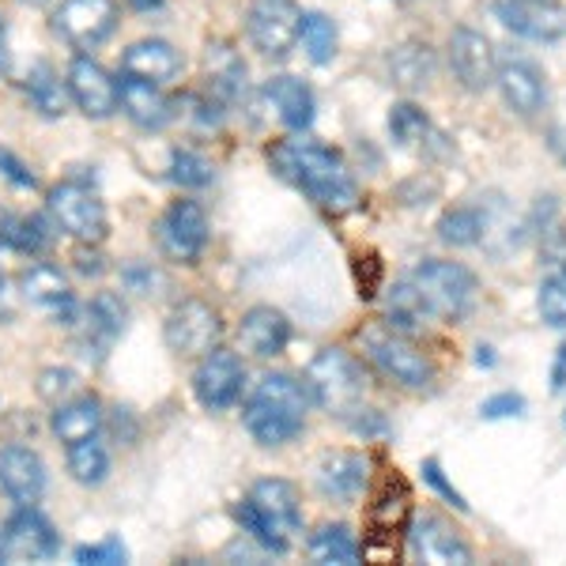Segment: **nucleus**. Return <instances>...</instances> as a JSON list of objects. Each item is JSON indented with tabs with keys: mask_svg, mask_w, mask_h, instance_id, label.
Returning <instances> with one entry per match:
<instances>
[{
	"mask_svg": "<svg viewBox=\"0 0 566 566\" xmlns=\"http://www.w3.org/2000/svg\"><path fill=\"white\" fill-rule=\"evenodd\" d=\"M269 163L283 181L303 189V193L314 200L317 208H325V212L344 216L359 205V186H355L348 163L333 148H325V144L280 140L269 148Z\"/></svg>",
	"mask_w": 566,
	"mask_h": 566,
	"instance_id": "f257e3e1",
	"label": "nucleus"
},
{
	"mask_svg": "<svg viewBox=\"0 0 566 566\" xmlns=\"http://www.w3.org/2000/svg\"><path fill=\"white\" fill-rule=\"evenodd\" d=\"M559 155H563V163H566V140L559 144Z\"/></svg>",
	"mask_w": 566,
	"mask_h": 566,
	"instance_id": "864d4df0",
	"label": "nucleus"
},
{
	"mask_svg": "<svg viewBox=\"0 0 566 566\" xmlns=\"http://www.w3.org/2000/svg\"><path fill=\"white\" fill-rule=\"evenodd\" d=\"M298 39L306 45V57L314 65H328L336 57V23L322 12H303V27H298Z\"/></svg>",
	"mask_w": 566,
	"mask_h": 566,
	"instance_id": "e433bc0d",
	"label": "nucleus"
},
{
	"mask_svg": "<svg viewBox=\"0 0 566 566\" xmlns=\"http://www.w3.org/2000/svg\"><path fill=\"white\" fill-rule=\"evenodd\" d=\"M397 533H386V528H374L370 541H363L359 547V559L363 563H397Z\"/></svg>",
	"mask_w": 566,
	"mask_h": 566,
	"instance_id": "c03bdc74",
	"label": "nucleus"
},
{
	"mask_svg": "<svg viewBox=\"0 0 566 566\" xmlns=\"http://www.w3.org/2000/svg\"><path fill=\"white\" fill-rule=\"evenodd\" d=\"M303 386L310 392V405L325 408L328 416L352 419L355 412H363L367 378H363V367L344 348L317 352L303 374Z\"/></svg>",
	"mask_w": 566,
	"mask_h": 566,
	"instance_id": "39448f33",
	"label": "nucleus"
},
{
	"mask_svg": "<svg viewBox=\"0 0 566 566\" xmlns=\"http://www.w3.org/2000/svg\"><path fill=\"white\" fill-rule=\"evenodd\" d=\"M178 181V186L186 189H200L212 181V163L200 159L197 151H175V175H170Z\"/></svg>",
	"mask_w": 566,
	"mask_h": 566,
	"instance_id": "ea45409f",
	"label": "nucleus"
},
{
	"mask_svg": "<svg viewBox=\"0 0 566 566\" xmlns=\"http://www.w3.org/2000/svg\"><path fill=\"white\" fill-rule=\"evenodd\" d=\"M208 245V216L197 200H175L159 219V250L178 264H193Z\"/></svg>",
	"mask_w": 566,
	"mask_h": 566,
	"instance_id": "9b49d317",
	"label": "nucleus"
},
{
	"mask_svg": "<svg viewBox=\"0 0 566 566\" xmlns=\"http://www.w3.org/2000/svg\"><path fill=\"white\" fill-rule=\"evenodd\" d=\"M310 392L291 374H264L242 408L245 431L261 446H283L306 427Z\"/></svg>",
	"mask_w": 566,
	"mask_h": 566,
	"instance_id": "f03ea898",
	"label": "nucleus"
},
{
	"mask_svg": "<svg viewBox=\"0 0 566 566\" xmlns=\"http://www.w3.org/2000/svg\"><path fill=\"white\" fill-rule=\"evenodd\" d=\"M264 98H269V106L276 109V117L287 125V129L303 133V129L314 125V91H310L303 80H295V76L269 80Z\"/></svg>",
	"mask_w": 566,
	"mask_h": 566,
	"instance_id": "393cba45",
	"label": "nucleus"
},
{
	"mask_svg": "<svg viewBox=\"0 0 566 566\" xmlns=\"http://www.w3.org/2000/svg\"><path fill=\"white\" fill-rule=\"evenodd\" d=\"M242 386H245V367L234 352L212 348V352L200 355V367L193 374V392L208 412L231 408L234 400L242 397Z\"/></svg>",
	"mask_w": 566,
	"mask_h": 566,
	"instance_id": "f8f14e48",
	"label": "nucleus"
},
{
	"mask_svg": "<svg viewBox=\"0 0 566 566\" xmlns=\"http://www.w3.org/2000/svg\"><path fill=\"white\" fill-rule=\"evenodd\" d=\"M163 336H167V348L175 355H205V352H212L219 344V336H223V322H219V314L208 303L186 298V303H178L170 310Z\"/></svg>",
	"mask_w": 566,
	"mask_h": 566,
	"instance_id": "9d476101",
	"label": "nucleus"
},
{
	"mask_svg": "<svg viewBox=\"0 0 566 566\" xmlns=\"http://www.w3.org/2000/svg\"><path fill=\"white\" fill-rule=\"evenodd\" d=\"M239 522L250 541H258L264 552L283 555L291 547V536L303 525V506H298V488L291 480H258L245 502L234 506Z\"/></svg>",
	"mask_w": 566,
	"mask_h": 566,
	"instance_id": "7ed1b4c3",
	"label": "nucleus"
},
{
	"mask_svg": "<svg viewBox=\"0 0 566 566\" xmlns=\"http://www.w3.org/2000/svg\"><path fill=\"white\" fill-rule=\"evenodd\" d=\"M389 136L400 148H412V151H434V148H442V140H446L431 125V117L416 103H397L389 109Z\"/></svg>",
	"mask_w": 566,
	"mask_h": 566,
	"instance_id": "a878e982",
	"label": "nucleus"
},
{
	"mask_svg": "<svg viewBox=\"0 0 566 566\" xmlns=\"http://www.w3.org/2000/svg\"><path fill=\"white\" fill-rule=\"evenodd\" d=\"M397 4H416V0H397Z\"/></svg>",
	"mask_w": 566,
	"mask_h": 566,
	"instance_id": "5fc2aeb1",
	"label": "nucleus"
},
{
	"mask_svg": "<svg viewBox=\"0 0 566 566\" xmlns=\"http://www.w3.org/2000/svg\"><path fill=\"white\" fill-rule=\"evenodd\" d=\"M23 287V298L34 306H50V310H65V317L72 314V291H69V280L61 276V269L53 264H31L20 280Z\"/></svg>",
	"mask_w": 566,
	"mask_h": 566,
	"instance_id": "c85d7f7f",
	"label": "nucleus"
},
{
	"mask_svg": "<svg viewBox=\"0 0 566 566\" xmlns=\"http://www.w3.org/2000/svg\"><path fill=\"white\" fill-rule=\"evenodd\" d=\"M423 317H427V310L419 303L416 287L408 280H400L397 287L389 291V325L400 328V333H408V328L423 325Z\"/></svg>",
	"mask_w": 566,
	"mask_h": 566,
	"instance_id": "58836bf2",
	"label": "nucleus"
},
{
	"mask_svg": "<svg viewBox=\"0 0 566 566\" xmlns=\"http://www.w3.org/2000/svg\"><path fill=\"white\" fill-rule=\"evenodd\" d=\"M438 239H442L446 245H458V250L480 245L483 242V212L476 205L450 208V212L438 219Z\"/></svg>",
	"mask_w": 566,
	"mask_h": 566,
	"instance_id": "72a5a7b5",
	"label": "nucleus"
},
{
	"mask_svg": "<svg viewBox=\"0 0 566 566\" xmlns=\"http://www.w3.org/2000/svg\"><path fill=\"white\" fill-rule=\"evenodd\" d=\"M495 15L506 31L528 42H559L566 34V12L559 4H544V0H499Z\"/></svg>",
	"mask_w": 566,
	"mask_h": 566,
	"instance_id": "f3484780",
	"label": "nucleus"
},
{
	"mask_svg": "<svg viewBox=\"0 0 566 566\" xmlns=\"http://www.w3.org/2000/svg\"><path fill=\"white\" fill-rule=\"evenodd\" d=\"M69 95L87 117H109L117 109V84L106 76L103 65L91 57H76L69 69Z\"/></svg>",
	"mask_w": 566,
	"mask_h": 566,
	"instance_id": "aec40b11",
	"label": "nucleus"
},
{
	"mask_svg": "<svg viewBox=\"0 0 566 566\" xmlns=\"http://www.w3.org/2000/svg\"><path fill=\"white\" fill-rule=\"evenodd\" d=\"M125 303L114 295V291H103L95 295L80 317V348H84L87 359H106V352L114 348V340L125 333Z\"/></svg>",
	"mask_w": 566,
	"mask_h": 566,
	"instance_id": "a211bd4d",
	"label": "nucleus"
},
{
	"mask_svg": "<svg viewBox=\"0 0 566 566\" xmlns=\"http://www.w3.org/2000/svg\"><path fill=\"white\" fill-rule=\"evenodd\" d=\"M72 389H76V374H72V370H61V367L42 370V378H39V397H42V400H50L53 408H57Z\"/></svg>",
	"mask_w": 566,
	"mask_h": 566,
	"instance_id": "79ce46f5",
	"label": "nucleus"
},
{
	"mask_svg": "<svg viewBox=\"0 0 566 566\" xmlns=\"http://www.w3.org/2000/svg\"><path fill=\"white\" fill-rule=\"evenodd\" d=\"M0 170H4L8 178L15 181V186H23V189H34V175H27V167L20 159H15L12 151H0Z\"/></svg>",
	"mask_w": 566,
	"mask_h": 566,
	"instance_id": "49530a36",
	"label": "nucleus"
},
{
	"mask_svg": "<svg viewBox=\"0 0 566 566\" xmlns=\"http://www.w3.org/2000/svg\"><path fill=\"white\" fill-rule=\"evenodd\" d=\"M45 212H50L53 227H61L76 242L95 245L106 239V208L103 200L91 193L80 181H61L45 197Z\"/></svg>",
	"mask_w": 566,
	"mask_h": 566,
	"instance_id": "0eeeda50",
	"label": "nucleus"
},
{
	"mask_svg": "<svg viewBox=\"0 0 566 566\" xmlns=\"http://www.w3.org/2000/svg\"><path fill=\"white\" fill-rule=\"evenodd\" d=\"M359 344L374 367L386 374V378L400 381L405 389H427L434 381V363L427 359V352H419L412 336L392 328L389 322L363 325Z\"/></svg>",
	"mask_w": 566,
	"mask_h": 566,
	"instance_id": "423d86ee",
	"label": "nucleus"
},
{
	"mask_svg": "<svg viewBox=\"0 0 566 566\" xmlns=\"http://www.w3.org/2000/svg\"><path fill=\"white\" fill-rule=\"evenodd\" d=\"M536 310H541L544 325L566 328V264L552 269L541 283V295H536Z\"/></svg>",
	"mask_w": 566,
	"mask_h": 566,
	"instance_id": "4c0bfd02",
	"label": "nucleus"
},
{
	"mask_svg": "<svg viewBox=\"0 0 566 566\" xmlns=\"http://www.w3.org/2000/svg\"><path fill=\"white\" fill-rule=\"evenodd\" d=\"M310 559L322 566H355L359 563V544H355L348 525H322L314 536H310Z\"/></svg>",
	"mask_w": 566,
	"mask_h": 566,
	"instance_id": "c756f323",
	"label": "nucleus"
},
{
	"mask_svg": "<svg viewBox=\"0 0 566 566\" xmlns=\"http://www.w3.org/2000/svg\"><path fill=\"white\" fill-rule=\"evenodd\" d=\"M239 344L253 359H276L291 344V322L272 306H253L242 314L239 325Z\"/></svg>",
	"mask_w": 566,
	"mask_h": 566,
	"instance_id": "412c9836",
	"label": "nucleus"
},
{
	"mask_svg": "<svg viewBox=\"0 0 566 566\" xmlns=\"http://www.w3.org/2000/svg\"><path fill=\"white\" fill-rule=\"evenodd\" d=\"M544 4H555V0H544Z\"/></svg>",
	"mask_w": 566,
	"mask_h": 566,
	"instance_id": "6e6d98bb",
	"label": "nucleus"
},
{
	"mask_svg": "<svg viewBox=\"0 0 566 566\" xmlns=\"http://www.w3.org/2000/svg\"><path fill=\"white\" fill-rule=\"evenodd\" d=\"M117 106L129 114V122H136L140 129H163V125L175 117L170 109V98L163 95L159 84H148V80L125 76L122 87H117Z\"/></svg>",
	"mask_w": 566,
	"mask_h": 566,
	"instance_id": "b1692460",
	"label": "nucleus"
},
{
	"mask_svg": "<svg viewBox=\"0 0 566 566\" xmlns=\"http://www.w3.org/2000/svg\"><path fill=\"white\" fill-rule=\"evenodd\" d=\"M0 239L23 253H42L50 245V223L39 216H4L0 219Z\"/></svg>",
	"mask_w": 566,
	"mask_h": 566,
	"instance_id": "c9c22d12",
	"label": "nucleus"
},
{
	"mask_svg": "<svg viewBox=\"0 0 566 566\" xmlns=\"http://www.w3.org/2000/svg\"><path fill=\"white\" fill-rule=\"evenodd\" d=\"M0 491L20 506H34L45 491V464L27 446H4L0 450Z\"/></svg>",
	"mask_w": 566,
	"mask_h": 566,
	"instance_id": "6ab92c4d",
	"label": "nucleus"
},
{
	"mask_svg": "<svg viewBox=\"0 0 566 566\" xmlns=\"http://www.w3.org/2000/svg\"><path fill=\"white\" fill-rule=\"evenodd\" d=\"M250 42L264 57H287L298 45V27H303V8L295 0H253L250 8Z\"/></svg>",
	"mask_w": 566,
	"mask_h": 566,
	"instance_id": "6e6552de",
	"label": "nucleus"
},
{
	"mask_svg": "<svg viewBox=\"0 0 566 566\" xmlns=\"http://www.w3.org/2000/svg\"><path fill=\"white\" fill-rule=\"evenodd\" d=\"M367 476H370V461L352 450L325 453L322 464H317V488H322L325 499H336V502L359 499V491L367 488Z\"/></svg>",
	"mask_w": 566,
	"mask_h": 566,
	"instance_id": "4be33fe9",
	"label": "nucleus"
},
{
	"mask_svg": "<svg viewBox=\"0 0 566 566\" xmlns=\"http://www.w3.org/2000/svg\"><path fill=\"white\" fill-rule=\"evenodd\" d=\"M129 4L136 8V12H151V8H159L163 0H129Z\"/></svg>",
	"mask_w": 566,
	"mask_h": 566,
	"instance_id": "3c124183",
	"label": "nucleus"
},
{
	"mask_svg": "<svg viewBox=\"0 0 566 566\" xmlns=\"http://www.w3.org/2000/svg\"><path fill=\"white\" fill-rule=\"evenodd\" d=\"M122 72L125 76H136V80H148V84H170V80L181 72V57L170 42L163 39H144V42H133L122 57Z\"/></svg>",
	"mask_w": 566,
	"mask_h": 566,
	"instance_id": "5701e85b",
	"label": "nucleus"
},
{
	"mask_svg": "<svg viewBox=\"0 0 566 566\" xmlns=\"http://www.w3.org/2000/svg\"><path fill=\"white\" fill-rule=\"evenodd\" d=\"M552 389L563 392L566 389V340L559 344V355H555V367H552Z\"/></svg>",
	"mask_w": 566,
	"mask_h": 566,
	"instance_id": "de8ad7c7",
	"label": "nucleus"
},
{
	"mask_svg": "<svg viewBox=\"0 0 566 566\" xmlns=\"http://www.w3.org/2000/svg\"><path fill=\"white\" fill-rule=\"evenodd\" d=\"M27 95H31V103L42 117H61L69 106L65 84H61L57 72L45 65V61H39V65L31 69V76H27Z\"/></svg>",
	"mask_w": 566,
	"mask_h": 566,
	"instance_id": "f704fd0d",
	"label": "nucleus"
},
{
	"mask_svg": "<svg viewBox=\"0 0 566 566\" xmlns=\"http://www.w3.org/2000/svg\"><path fill=\"white\" fill-rule=\"evenodd\" d=\"M476 363H480V367H495V352L480 344V348H476Z\"/></svg>",
	"mask_w": 566,
	"mask_h": 566,
	"instance_id": "8fccbe9b",
	"label": "nucleus"
},
{
	"mask_svg": "<svg viewBox=\"0 0 566 566\" xmlns=\"http://www.w3.org/2000/svg\"><path fill=\"white\" fill-rule=\"evenodd\" d=\"M389 72L400 87H427L434 80V53L427 42H408L400 50H392Z\"/></svg>",
	"mask_w": 566,
	"mask_h": 566,
	"instance_id": "7c9ffc66",
	"label": "nucleus"
},
{
	"mask_svg": "<svg viewBox=\"0 0 566 566\" xmlns=\"http://www.w3.org/2000/svg\"><path fill=\"white\" fill-rule=\"evenodd\" d=\"M412 533H408V541H412V552L419 563H431V566H472V547L464 544V536L453 528L446 517L438 514H423L416 517Z\"/></svg>",
	"mask_w": 566,
	"mask_h": 566,
	"instance_id": "ddd939ff",
	"label": "nucleus"
},
{
	"mask_svg": "<svg viewBox=\"0 0 566 566\" xmlns=\"http://www.w3.org/2000/svg\"><path fill=\"white\" fill-rule=\"evenodd\" d=\"M408 283L416 287L427 317H438V322H450V325L464 322L480 295V283L472 276V269H464L458 261H438V258L419 261Z\"/></svg>",
	"mask_w": 566,
	"mask_h": 566,
	"instance_id": "20e7f679",
	"label": "nucleus"
},
{
	"mask_svg": "<svg viewBox=\"0 0 566 566\" xmlns=\"http://www.w3.org/2000/svg\"><path fill=\"white\" fill-rule=\"evenodd\" d=\"M69 472H72V480L84 483V488H98V483L109 476V453H106V446L98 442V434L69 446Z\"/></svg>",
	"mask_w": 566,
	"mask_h": 566,
	"instance_id": "473e14b6",
	"label": "nucleus"
},
{
	"mask_svg": "<svg viewBox=\"0 0 566 566\" xmlns=\"http://www.w3.org/2000/svg\"><path fill=\"white\" fill-rule=\"evenodd\" d=\"M114 27H117L114 0H65V4L53 12V31L80 53L103 45L109 34H114Z\"/></svg>",
	"mask_w": 566,
	"mask_h": 566,
	"instance_id": "1a4fd4ad",
	"label": "nucleus"
},
{
	"mask_svg": "<svg viewBox=\"0 0 566 566\" xmlns=\"http://www.w3.org/2000/svg\"><path fill=\"white\" fill-rule=\"evenodd\" d=\"M495 45L488 42V34L472 31V27H458L450 34V69L461 80L464 91H488L495 84Z\"/></svg>",
	"mask_w": 566,
	"mask_h": 566,
	"instance_id": "2eb2a0df",
	"label": "nucleus"
},
{
	"mask_svg": "<svg viewBox=\"0 0 566 566\" xmlns=\"http://www.w3.org/2000/svg\"><path fill=\"white\" fill-rule=\"evenodd\" d=\"M4 555H8V552H4V536H0V559H4Z\"/></svg>",
	"mask_w": 566,
	"mask_h": 566,
	"instance_id": "603ef678",
	"label": "nucleus"
},
{
	"mask_svg": "<svg viewBox=\"0 0 566 566\" xmlns=\"http://www.w3.org/2000/svg\"><path fill=\"white\" fill-rule=\"evenodd\" d=\"M423 480H427V483H431V488H434V491H438V495H442L446 502H450V506H458V510H461V514H469V502H464V495H461V491H458V488H453V483H450V480H446L442 464H438L434 458H427V461H423Z\"/></svg>",
	"mask_w": 566,
	"mask_h": 566,
	"instance_id": "37998d69",
	"label": "nucleus"
},
{
	"mask_svg": "<svg viewBox=\"0 0 566 566\" xmlns=\"http://www.w3.org/2000/svg\"><path fill=\"white\" fill-rule=\"evenodd\" d=\"M208 84L223 103H231L245 91V65L231 45H212L208 50Z\"/></svg>",
	"mask_w": 566,
	"mask_h": 566,
	"instance_id": "2f4dec72",
	"label": "nucleus"
},
{
	"mask_svg": "<svg viewBox=\"0 0 566 566\" xmlns=\"http://www.w3.org/2000/svg\"><path fill=\"white\" fill-rule=\"evenodd\" d=\"M408 517H412V488L397 472H389L370 502V525L386 528V533H400V528H408Z\"/></svg>",
	"mask_w": 566,
	"mask_h": 566,
	"instance_id": "cd10ccee",
	"label": "nucleus"
},
{
	"mask_svg": "<svg viewBox=\"0 0 566 566\" xmlns=\"http://www.w3.org/2000/svg\"><path fill=\"white\" fill-rule=\"evenodd\" d=\"M103 427V405L95 397H76V400H61L57 412L50 416V431L61 442H84V438L98 434Z\"/></svg>",
	"mask_w": 566,
	"mask_h": 566,
	"instance_id": "bb28decb",
	"label": "nucleus"
},
{
	"mask_svg": "<svg viewBox=\"0 0 566 566\" xmlns=\"http://www.w3.org/2000/svg\"><path fill=\"white\" fill-rule=\"evenodd\" d=\"M522 412H525L522 392H499V397H488L480 405L483 419H510V416H522Z\"/></svg>",
	"mask_w": 566,
	"mask_h": 566,
	"instance_id": "a18cd8bd",
	"label": "nucleus"
},
{
	"mask_svg": "<svg viewBox=\"0 0 566 566\" xmlns=\"http://www.w3.org/2000/svg\"><path fill=\"white\" fill-rule=\"evenodd\" d=\"M4 536V552L12 559H53L61 552V536L57 528L50 525V517L39 514L34 506H20L12 517L0 528Z\"/></svg>",
	"mask_w": 566,
	"mask_h": 566,
	"instance_id": "dca6fc26",
	"label": "nucleus"
},
{
	"mask_svg": "<svg viewBox=\"0 0 566 566\" xmlns=\"http://www.w3.org/2000/svg\"><path fill=\"white\" fill-rule=\"evenodd\" d=\"M125 559H129V552H125V544L117 541V536H109V541L103 544H84L76 547V563L80 566H122Z\"/></svg>",
	"mask_w": 566,
	"mask_h": 566,
	"instance_id": "a19ab883",
	"label": "nucleus"
},
{
	"mask_svg": "<svg viewBox=\"0 0 566 566\" xmlns=\"http://www.w3.org/2000/svg\"><path fill=\"white\" fill-rule=\"evenodd\" d=\"M12 317V291H8L4 276H0V322H8Z\"/></svg>",
	"mask_w": 566,
	"mask_h": 566,
	"instance_id": "09e8293b",
	"label": "nucleus"
},
{
	"mask_svg": "<svg viewBox=\"0 0 566 566\" xmlns=\"http://www.w3.org/2000/svg\"><path fill=\"white\" fill-rule=\"evenodd\" d=\"M495 84L506 98V106L522 117H536L547 103V87L541 69L533 65L522 53H502L495 65Z\"/></svg>",
	"mask_w": 566,
	"mask_h": 566,
	"instance_id": "4468645a",
	"label": "nucleus"
}]
</instances>
